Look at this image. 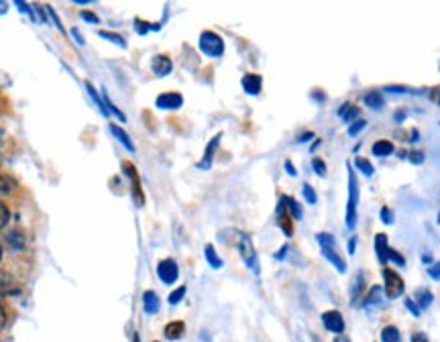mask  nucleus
<instances>
[{"mask_svg":"<svg viewBox=\"0 0 440 342\" xmlns=\"http://www.w3.org/2000/svg\"><path fill=\"white\" fill-rule=\"evenodd\" d=\"M348 198H346V214H345V227L348 230L357 228V220H359V182H357V173L353 170V165L348 163Z\"/></svg>","mask_w":440,"mask_h":342,"instance_id":"1","label":"nucleus"},{"mask_svg":"<svg viewBox=\"0 0 440 342\" xmlns=\"http://www.w3.org/2000/svg\"><path fill=\"white\" fill-rule=\"evenodd\" d=\"M318 245L322 248V255H325V259H328V263L330 265H334V269L339 271V273H346V261L343 259V255L339 253V245H337V239L330 234V232H320L318 236Z\"/></svg>","mask_w":440,"mask_h":342,"instance_id":"2","label":"nucleus"},{"mask_svg":"<svg viewBox=\"0 0 440 342\" xmlns=\"http://www.w3.org/2000/svg\"><path fill=\"white\" fill-rule=\"evenodd\" d=\"M198 45H200V51L204 56L212 57V59H218V57L225 56V41H222V37L218 33H214V31H204L200 35Z\"/></svg>","mask_w":440,"mask_h":342,"instance_id":"3","label":"nucleus"},{"mask_svg":"<svg viewBox=\"0 0 440 342\" xmlns=\"http://www.w3.org/2000/svg\"><path fill=\"white\" fill-rule=\"evenodd\" d=\"M237 248H239V255H241L243 263L247 265V269H251V273L259 275V257L255 253V247H253V241H251L249 234H239Z\"/></svg>","mask_w":440,"mask_h":342,"instance_id":"4","label":"nucleus"},{"mask_svg":"<svg viewBox=\"0 0 440 342\" xmlns=\"http://www.w3.org/2000/svg\"><path fill=\"white\" fill-rule=\"evenodd\" d=\"M383 291H385V296L389 298V300H396V298H400L403 296V289H406V285H403V279L402 275L398 273V271H394V269H383Z\"/></svg>","mask_w":440,"mask_h":342,"instance_id":"5","label":"nucleus"},{"mask_svg":"<svg viewBox=\"0 0 440 342\" xmlns=\"http://www.w3.org/2000/svg\"><path fill=\"white\" fill-rule=\"evenodd\" d=\"M157 277L163 281L165 285H173L180 277V269H177V263L173 259H163L159 261L157 265Z\"/></svg>","mask_w":440,"mask_h":342,"instance_id":"6","label":"nucleus"},{"mask_svg":"<svg viewBox=\"0 0 440 342\" xmlns=\"http://www.w3.org/2000/svg\"><path fill=\"white\" fill-rule=\"evenodd\" d=\"M322 324H325V328L328 332H332V334H343L345 332V318H343V314L339 312V310H328L322 314Z\"/></svg>","mask_w":440,"mask_h":342,"instance_id":"7","label":"nucleus"},{"mask_svg":"<svg viewBox=\"0 0 440 342\" xmlns=\"http://www.w3.org/2000/svg\"><path fill=\"white\" fill-rule=\"evenodd\" d=\"M155 106L159 110H180L184 106V96L177 92H165V94L157 96Z\"/></svg>","mask_w":440,"mask_h":342,"instance_id":"8","label":"nucleus"},{"mask_svg":"<svg viewBox=\"0 0 440 342\" xmlns=\"http://www.w3.org/2000/svg\"><path fill=\"white\" fill-rule=\"evenodd\" d=\"M122 170H125V175H127V177H131V184H133V198H134V202H137V206H143L145 196H143V191H141V182H139V173H137V170H134V165H131V163H125V165H122Z\"/></svg>","mask_w":440,"mask_h":342,"instance_id":"9","label":"nucleus"},{"mask_svg":"<svg viewBox=\"0 0 440 342\" xmlns=\"http://www.w3.org/2000/svg\"><path fill=\"white\" fill-rule=\"evenodd\" d=\"M220 139H222V134L218 133L214 139H210V143L206 145V149H204V157L198 161V170H210L212 167V161H214V153L218 149V145H220Z\"/></svg>","mask_w":440,"mask_h":342,"instance_id":"10","label":"nucleus"},{"mask_svg":"<svg viewBox=\"0 0 440 342\" xmlns=\"http://www.w3.org/2000/svg\"><path fill=\"white\" fill-rule=\"evenodd\" d=\"M373 247H375V257L377 261L385 265L387 263V257H389V243H387V234L377 232L375 234V241H373Z\"/></svg>","mask_w":440,"mask_h":342,"instance_id":"11","label":"nucleus"},{"mask_svg":"<svg viewBox=\"0 0 440 342\" xmlns=\"http://www.w3.org/2000/svg\"><path fill=\"white\" fill-rule=\"evenodd\" d=\"M151 70H153L155 76H159V77L170 76L173 70L172 59H170L168 56H155L153 61H151Z\"/></svg>","mask_w":440,"mask_h":342,"instance_id":"12","label":"nucleus"},{"mask_svg":"<svg viewBox=\"0 0 440 342\" xmlns=\"http://www.w3.org/2000/svg\"><path fill=\"white\" fill-rule=\"evenodd\" d=\"M277 224L279 228L284 230V234L286 236H291V216H289V212L286 208V202H284V198L279 200V204H277Z\"/></svg>","mask_w":440,"mask_h":342,"instance_id":"13","label":"nucleus"},{"mask_svg":"<svg viewBox=\"0 0 440 342\" xmlns=\"http://www.w3.org/2000/svg\"><path fill=\"white\" fill-rule=\"evenodd\" d=\"M241 84H243V90H245L247 94L257 96L259 92H261L263 80H261V76H259V74H247V76H243Z\"/></svg>","mask_w":440,"mask_h":342,"instance_id":"14","label":"nucleus"},{"mask_svg":"<svg viewBox=\"0 0 440 342\" xmlns=\"http://www.w3.org/2000/svg\"><path fill=\"white\" fill-rule=\"evenodd\" d=\"M337 116L343 120V122H355L357 118H361V110H359V106H355V104H351V102H346L343 104L339 110H337Z\"/></svg>","mask_w":440,"mask_h":342,"instance_id":"15","label":"nucleus"},{"mask_svg":"<svg viewBox=\"0 0 440 342\" xmlns=\"http://www.w3.org/2000/svg\"><path fill=\"white\" fill-rule=\"evenodd\" d=\"M363 289H365V275L359 271V273L353 277V284H351V298H353V305H359V300H361Z\"/></svg>","mask_w":440,"mask_h":342,"instance_id":"16","label":"nucleus"},{"mask_svg":"<svg viewBox=\"0 0 440 342\" xmlns=\"http://www.w3.org/2000/svg\"><path fill=\"white\" fill-rule=\"evenodd\" d=\"M363 102H365V106H367V108H371V110H383V106H385L382 92H377V90L367 92V94L363 96Z\"/></svg>","mask_w":440,"mask_h":342,"instance_id":"17","label":"nucleus"},{"mask_svg":"<svg viewBox=\"0 0 440 342\" xmlns=\"http://www.w3.org/2000/svg\"><path fill=\"white\" fill-rule=\"evenodd\" d=\"M184 332H186V324L180 322V320L177 322H170L165 326V330H163L168 341H180L184 336Z\"/></svg>","mask_w":440,"mask_h":342,"instance_id":"18","label":"nucleus"},{"mask_svg":"<svg viewBox=\"0 0 440 342\" xmlns=\"http://www.w3.org/2000/svg\"><path fill=\"white\" fill-rule=\"evenodd\" d=\"M111 133L115 134L116 141H118V143H120V145H122V147H125L127 151L134 153V143H133V141H131V137L125 133V131H122L120 127H116V125H111Z\"/></svg>","mask_w":440,"mask_h":342,"instance_id":"19","label":"nucleus"},{"mask_svg":"<svg viewBox=\"0 0 440 342\" xmlns=\"http://www.w3.org/2000/svg\"><path fill=\"white\" fill-rule=\"evenodd\" d=\"M394 151H396V147H394L391 141H377V143H373V147H371V153H373L375 157H389V155H394Z\"/></svg>","mask_w":440,"mask_h":342,"instance_id":"20","label":"nucleus"},{"mask_svg":"<svg viewBox=\"0 0 440 342\" xmlns=\"http://www.w3.org/2000/svg\"><path fill=\"white\" fill-rule=\"evenodd\" d=\"M143 310L147 314H157L159 312V298L155 291H145L143 293Z\"/></svg>","mask_w":440,"mask_h":342,"instance_id":"21","label":"nucleus"},{"mask_svg":"<svg viewBox=\"0 0 440 342\" xmlns=\"http://www.w3.org/2000/svg\"><path fill=\"white\" fill-rule=\"evenodd\" d=\"M383 300V287L382 285H373L371 289H369V293H367V298H365L363 305L365 308H371V305H379Z\"/></svg>","mask_w":440,"mask_h":342,"instance_id":"22","label":"nucleus"},{"mask_svg":"<svg viewBox=\"0 0 440 342\" xmlns=\"http://www.w3.org/2000/svg\"><path fill=\"white\" fill-rule=\"evenodd\" d=\"M351 165H353V170L361 171L365 177H371V175L375 173V167H373V163H371L369 159H365V157H355Z\"/></svg>","mask_w":440,"mask_h":342,"instance_id":"23","label":"nucleus"},{"mask_svg":"<svg viewBox=\"0 0 440 342\" xmlns=\"http://www.w3.org/2000/svg\"><path fill=\"white\" fill-rule=\"evenodd\" d=\"M284 202H286V208L289 212V216H291V220H302V216H304L302 206L294 198H289V196H284Z\"/></svg>","mask_w":440,"mask_h":342,"instance_id":"24","label":"nucleus"},{"mask_svg":"<svg viewBox=\"0 0 440 342\" xmlns=\"http://www.w3.org/2000/svg\"><path fill=\"white\" fill-rule=\"evenodd\" d=\"M414 302L418 304L420 310H426V308H430V305H432V302H434V296H432V291H428V289H418V291H416Z\"/></svg>","mask_w":440,"mask_h":342,"instance_id":"25","label":"nucleus"},{"mask_svg":"<svg viewBox=\"0 0 440 342\" xmlns=\"http://www.w3.org/2000/svg\"><path fill=\"white\" fill-rule=\"evenodd\" d=\"M204 257H206V261H208V265H210L212 269H220V267L225 265L222 259L218 257V253H216L214 245H206V247H204Z\"/></svg>","mask_w":440,"mask_h":342,"instance_id":"26","label":"nucleus"},{"mask_svg":"<svg viewBox=\"0 0 440 342\" xmlns=\"http://www.w3.org/2000/svg\"><path fill=\"white\" fill-rule=\"evenodd\" d=\"M382 342H403V338L396 326H385L382 330Z\"/></svg>","mask_w":440,"mask_h":342,"instance_id":"27","label":"nucleus"},{"mask_svg":"<svg viewBox=\"0 0 440 342\" xmlns=\"http://www.w3.org/2000/svg\"><path fill=\"white\" fill-rule=\"evenodd\" d=\"M98 35H100L102 39H106V41H111V43H115V45H118L120 49H127V41L120 37V35H116V33H111V31H100Z\"/></svg>","mask_w":440,"mask_h":342,"instance_id":"28","label":"nucleus"},{"mask_svg":"<svg viewBox=\"0 0 440 342\" xmlns=\"http://www.w3.org/2000/svg\"><path fill=\"white\" fill-rule=\"evenodd\" d=\"M6 241H8V245H11V247L17 248V251H20V248L25 247V236H23L20 232H17V230H15V232H11V234L6 236Z\"/></svg>","mask_w":440,"mask_h":342,"instance_id":"29","label":"nucleus"},{"mask_svg":"<svg viewBox=\"0 0 440 342\" xmlns=\"http://www.w3.org/2000/svg\"><path fill=\"white\" fill-rule=\"evenodd\" d=\"M365 127H367V120H365V118H357L355 122H351V125H348L346 134H348V137H357V134L363 131Z\"/></svg>","mask_w":440,"mask_h":342,"instance_id":"30","label":"nucleus"},{"mask_svg":"<svg viewBox=\"0 0 440 342\" xmlns=\"http://www.w3.org/2000/svg\"><path fill=\"white\" fill-rule=\"evenodd\" d=\"M13 190H15V182H13L8 175H2V173H0V196L11 194Z\"/></svg>","mask_w":440,"mask_h":342,"instance_id":"31","label":"nucleus"},{"mask_svg":"<svg viewBox=\"0 0 440 342\" xmlns=\"http://www.w3.org/2000/svg\"><path fill=\"white\" fill-rule=\"evenodd\" d=\"M302 194H304V200H306L310 206H314V204L318 202V196H316V191H314V188H312L310 184H304V186H302Z\"/></svg>","mask_w":440,"mask_h":342,"instance_id":"32","label":"nucleus"},{"mask_svg":"<svg viewBox=\"0 0 440 342\" xmlns=\"http://www.w3.org/2000/svg\"><path fill=\"white\" fill-rule=\"evenodd\" d=\"M184 296H186V287H184V285H180L175 291H172V293H170L168 302H170L172 305H177L180 302H182V300H184Z\"/></svg>","mask_w":440,"mask_h":342,"instance_id":"33","label":"nucleus"},{"mask_svg":"<svg viewBox=\"0 0 440 342\" xmlns=\"http://www.w3.org/2000/svg\"><path fill=\"white\" fill-rule=\"evenodd\" d=\"M379 218H382V222L383 224H387V227H391L394 224V212H391V208H387V206H383L382 210H379Z\"/></svg>","mask_w":440,"mask_h":342,"instance_id":"34","label":"nucleus"},{"mask_svg":"<svg viewBox=\"0 0 440 342\" xmlns=\"http://www.w3.org/2000/svg\"><path fill=\"white\" fill-rule=\"evenodd\" d=\"M8 222H11V210L0 202V230L8 227Z\"/></svg>","mask_w":440,"mask_h":342,"instance_id":"35","label":"nucleus"},{"mask_svg":"<svg viewBox=\"0 0 440 342\" xmlns=\"http://www.w3.org/2000/svg\"><path fill=\"white\" fill-rule=\"evenodd\" d=\"M312 167H314L318 177H326V165L320 157H314V159H312Z\"/></svg>","mask_w":440,"mask_h":342,"instance_id":"36","label":"nucleus"},{"mask_svg":"<svg viewBox=\"0 0 440 342\" xmlns=\"http://www.w3.org/2000/svg\"><path fill=\"white\" fill-rule=\"evenodd\" d=\"M387 261H391L394 265H398V267L406 265V259H403L398 251H394V248H389V257H387Z\"/></svg>","mask_w":440,"mask_h":342,"instance_id":"37","label":"nucleus"},{"mask_svg":"<svg viewBox=\"0 0 440 342\" xmlns=\"http://www.w3.org/2000/svg\"><path fill=\"white\" fill-rule=\"evenodd\" d=\"M403 304H406V308H408V312H412V316H414V318H420L422 310H420V308H418V304H416L414 300H410V298H408V300H406Z\"/></svg>","mask_w":440,"mask_h":342,"instance_id":"38","label":"nucleus"},{"mask_svg":"<svg viewBox=\"0 0 440 342\" xmlns=\"http://www.w3.org/2000/svg\"><path fill=\"white\" fill-rule=\"evenodd\" d=\"M385 90H387V92H391V94H414V90L403 88V86H387Z\"/></svg>","mask_w":440,"mask_h":342,"instance_id":"39","label":"nucleus"},{"mask_svg":"<svg viewBox=\"0 0 440 342\" xmlns=\"http://www.w3.org/2000/svg\"><path fill=\"white\" fill-rule=\"evenodd\" d=\"M408 159H410V163H414V165H422V163H424V153L412 151L408 155Z\"/></svg>","mask_w":440,"mask_h":342,"instance_id":"40","label":"nucleus"},{"mask_svg":"<svg viewBox=\"0 0 440 342\" xmlns=\"http://www.w3.org/2000/svg\"><path fill=\"white\" fill-rule=\"evenodd\" d=\"M428 275H430L434 281H440V261L439 263H432V265L428 267Z\"/></svg>","mask_w":440,"mask_h":342,"instance_id":"41","label":"nucleus"},{"mask_svg":"<svg viewBox=\"0 0 440 342\" xmlns=\"http://www.w3.org/2000/svg\"><path fill=\"white\" fill-rule=\"evenodd\" d=\"M80 17L86 20V23H94V25H98V23H100V19L96 17L94 13H90V11H82V13H80Z\"/></svg>","mask_w":440,"mask_h":342,"instance_id":"42","label":"nucleus"},{"mask_svg":"<svg viewBox=\"0 0 440 342\" xmlns=\"http://www.w3.org/2000/svg\"><path fill=\"white\" fill-rule=\"evenodd\" d=\"M357 243H359V239L357 236H351V241H348V255H355L357 253Z\"/></svg>","mask_w":440,"mask_h":342,"instance_id":"43","label":"nucleus"},{"mask_svg":"<svg viewBox=\"0 0 440 342\" xmlns=\"http://www.w3.org/2000/svg\"><path fill=\"white\" fill-rule=\"evenodd\" d=\"M284 165H286L287 175H291V177H296V175H298V171H296V167H294V163H291V161H286Z\"/></svg>","mask_w":440,"mask_h":342,"instance_id":"44","label":"nucleus"},{"mask_svg":"<svg viewBox=\"0 0 440 342\" xmlns=\"http://www.w3.org/2000/svg\"><path fill=\"white\" fill-rule=\"evenodd\" d=\"M412 342H428V336L424 332H416V334H412Z\"/></svg>","mask_w":440,"mask_h":342,"instance_id":"45","label":"nucleus"},{"mask_svg":"<svg viewBox=\"0 0 440 342\" xmlns=\"http://www.w3.org/2000/svg\"><path fill=\"white\" fill-rule=\"evenodd\" d=\"M4 324H6V312H4V308L0 304V330L4 328Z\"/></svg>","mask_w":440,"mask_h":342,"instance_id":"46","label":"nucleus"},{"mask_svg":"<svg viewBox=\"0 0 440 342\" xmlns=\"http://www.w3.org/2000/svg\"><path fill=\"white\" fill-rule=\"evenodd\" d=\"M286 253H287V247H282V251H277V253H275V259H279V261H282V259H286Z\"/></svg>","mask_w":440,"mask_h":342,"instance_id":"47","label":"nucleus"},{"mask_svg":"<svg viewBox=\"0 0 440 342\" xmlns=\"http://www.w3.org/2000/svg\"><path fill=\"white\" fill-rule=\"evenodd\" d=\"M310 139H314V134H312V133L302 134V137H300V139H298V143H306V141H310Z\"/></svg>","mask_w":440,"mask_h":342,"instance_id":"48","label":"nucleus"},{"mask_svg":"<svg viewBox=\"0 0 440 342\" xmlns=\"http://www.w3.org/2000/svg\"><path fill=\"white\" fill-rule=\"evenodd\" d=\"M72 35L76 37V41H77V43H80V45H84V39H82V35L77 33V29H74V31H72Z\"/></svg>","mask_w":440,"mask_h":342,"instance_id":"49","label":"nucleus"},{"mask_svg":"<svg viewBox=\"0 0 440 342\" xmlns=\"http://www.w3.org/2000/svg\"><path fill=\"white\" fill-rule=\"evenodd\" d=\"M334 342H351V338H348V336H345V334H339V336L334 338Z\"/></svg>","mask_w":440,"mask_h":342,"instance_id":"50","label":"nucleus"},{"mask_svg":"<svg viewBox=\"0 0 440 342\" xmlns=\"http://www.w3.org/2000/svg\"><path fill=\"white\" fill-rule=\"evenodd\" d=\"M403 118H406V113H403V110H400V113L396 114V122H402Z\"/></svg>","mask_w":440,"mask_h":342,"instance_id":"51","label":"nucleus"},{"mask_svg":"<svg viewBox=\"0 0 440 342\" xmlns=\"http://www.w3.org/2000/svg\"><path fill=\"white\" fill-rule=\"evenodd\" d=\"M422 261H424V263H430L432 259H430V255H424V257H422Z\"/></svg>","mask_w":440,"mask_h":342,"instance_id":"52","label":"nucleus"},{"mask_svg":"<svg viewBox=\"0 0 440 342\" xmlns=\"http://www.w3.org/2000/svg\"><path fill=\"white\" fill-rule=\"evenodd\" d=\"M133 342H139V336H137V334H134V338H133Z\"/></svg>","mask_w":440,"mask_h":342,"instance_id":"53","label":"nucleus"},{"mask_svg":"<svg viewBox=\"0 0 440 342\" xmlns=\"http://www.w3.org/2000/svg\"><path fill=\"white\" fill-rule=\"evenodd\" d=\"M0 259H2V245H0Z\"/></svg>","mask_w":440,"mask_h":342,"instance_id":"54","label":"nucleus"},{"mask_svg":"<svg viewBox=\"0 0 440 342\" xmlns=\"http://www.w3.org/2000/svg\"><path fill=\"white\" fill-rule=\"evenodd\" d=\"M439 106H440V92H439Z\"/></svg>","mask_w":440,"mask_h":342,"instance_id":"55","label":"nucleus"},{"mask_svg":"<svg viewBox=\"0 0 440 342\" xmlns=\"http://www.w3.org/2000/svg\"><path fill=\"white\" fill-rule=\"evenodd\" d=\"M439 222H440V212H439Z\"/></svg>","mask_w":440,"mask_h":342,"instance_id":"56","label":"nucleus"}]
</instances>
